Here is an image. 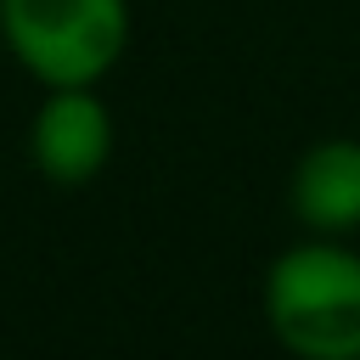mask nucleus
Listing matches in <instances>:
<instances>
[{
    "mask_svg": "<svg viewBox=\"0 0 360 360\" xmlns=\"http://www.w3.org/2000/svg\"><path fill=\"white\" fill-rule=\"evenodd\" d=\"M287 202L309 236H354L360 231V141L354 135L315 141L292 163Z\"/></svg>",
    "mask_w": 360,
    "mask_h": 360,
    "instance_id": "obj_4",
    "label": "nucleus"
},
{
    "mask_svg": "<svg viewBox=\"0 0 360 360\" xmlns=\"http://www.w3.org/2000/svg\"><path fill=\"white\" fill-rule=\"evenodd\" d=\"M0 39L45 90L101 84L129 45V0H0Z\"/></svg>",
    "mask_w": 360,
    "mask_h": 360,
    "instance_id": "obj_2",
    "label": "nucleus"
},
{
    "mask_svg": "<svg viewBox=\"0 0 360 360\" xmlns=\"http://www.w3.org/2000/svg\"><path fill=\"white\" fill-rule=\"evenodd\" d=\"M264 321L292 360H360V253L304 236L264 270Z\"/></svg>",
    "mask_w": 360,
    "mask_h": 360,
    "instance_id": "obj_1",
    "label": "nucleus"
},
{
    "mask_svg": "<svg viewBox=\"0 0 360 360\" xmlns=\"http://www.w3.org/2000/svg\"><path fill=\"white\" fill-rule=\"evenodd\" d=\"M28 158L51 186H90L112 158V107L96 84L45 90L28 124Z\"/></svg>",
    "mask_w": 360,
    "mask_h": 360,
    "instance_id": "obj_3",
    "label": "nucleus"
}]
</instances>
